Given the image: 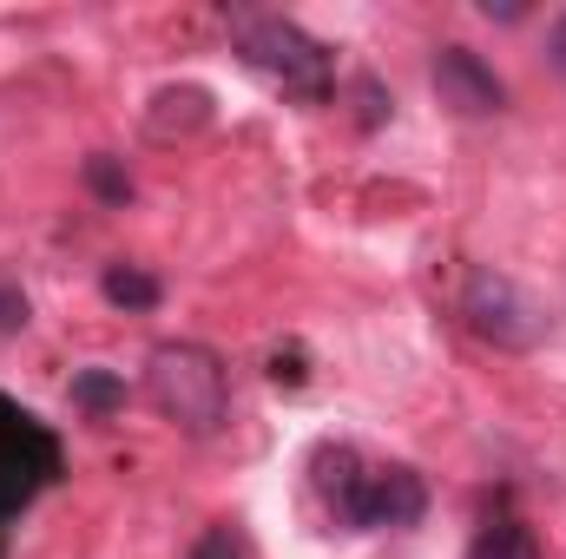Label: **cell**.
<instances>
[{
    "instance_id": "3957f363",
    "label": "cell",
    "mask_w": 566,
    "mask_h": 559,
    "mask_svg": "<svg viewBox=\"0 0 566 559\" xmlns=\"http://www.w3.org/2000/svg\"><path fill=\"white\" fill-rule=\"evenodd\" d=\"M231 40H238L244 66L277 80L283 93H296V99L329 93V46L310 40L296 20H283V13H231Z\"/></svg>"
},
{
    "instance_id": "6da1fadb",
    "label": "cell",
    "mask_w": 566,
    "mask_h": 559,
    "mask_svg": "<svg viewBox=\"0 0 566 559\" xmlns=\"http://www.w3.org/2000/svg\"><path fill=\"white\" fill-rule=\"evenodd\" d=\"M316 487L343 527H416L428 514V487L416 467H363L356 447H323L316 454Z\"/></svg>"
},
{
    "instance_id": "8fae6325",
    "label": "cell",
    "mask_w": 566,
    "mask_h": 559,
    "mask_svg": "<svg viewBox=\"0 0 566 559\" xmlns=\"http://www.w3.org/2000/svg\"><path fill=\"white\" fill-rule=\"evenodd\" d=\"M33 323V303H27V289L13 271H0V336H20Z\"/></svg>"
},
{
    "instance_id": "ba28073f",
    "label": "cell",
    "mask_w": 566,
    "mask_h": 559,
    "mask_svg": "<svg viewBox=\"0 0 566 559\" xmlns=\"http://www.w3.org/2000/svg\"><path fill=\"white\" fill-rule=\"evenodd\" d=\"M73 409L93 415V421L119 415V409H126V382H119L113 369H80V376H73Z\"/></svg>"
},
{
    "instance_id": "5bb4252c",
    "label": "cell",
    "mask_w": 566,
    "mask_h": 559,
    "mask_svg": "<svg viewBox=\"0 0 566 559\" xmlns=\"http://www.w3.org/2000/svg\"><path fill=\"white\" fill-rule=\"evenodd\" d=\"M481 20H501V27H514V20H527V7H514V0H481Z\"/></svg>"
},
{
    "instance_id": "7a4b0ae2",
    "label": "cell",
    "mask_w": 566,
    "mask_h": 559,
    "mask_svg": "<svg viewBox=\"0 0 566 559\" xmlns=\"http://www.w3.org/2000/svg\"><path fill=\"white\" fill-rule=\"evenodd\" d=\"M145 395L151 409L171 421L178 434L205 441L231 421V382H224V362L205 349V342H158L151 362H145Z\"/></svg>"
},
{
    "instance_id": "9c48e42d",
    "label": "cell",
    "mask_w": 566,
    "mask_h": 559,
    "mask_svg": "<svg viewBox=\"0 0 566 559\" xmlns=\"http://www.w3.org/2000/svg\"><path fill=\"white\" fill-rule=\"evenodd\" d=\"M99 289H106V303H119V309H151V303H158V277L139 271V264H106Z\"/></svg>"
},
{
    "instance_id": "30bf717a",
    "label": "cell",
    "mask_w": 566,
    "mask_h": 559,
    "mask_svg": "<svg viewBox=\"0 0 566 559\" xmlns=\"http://www.w3.org/2000/svg\"><path fill=\"white\" fill-rule=\"evenodd\" d=\"M86 191H93L99 204H133V171H126L113 151H93V158H86Z\"/></svg>"
},
{
    "instance_id": "7c38bea8",
    "label": "cell",
    "mask_w": 566,
    "mask_h": 559,
    "mask_svg": "<svg viewBox=\"0 0 566 559\" xmlns=\"http://www.w3.org/2000/svg\"><path fill=\"white\" fill-rule=\"evenodd\" d=\"M191 559H244V534H238L231 520H218V527H205V534L191 540Z\"/></svg>"
},
{
    "instance_id": "52a82bcc",
    "label": "cell",
    "mask_w": 566,
    "mask_h": 559,
    "mask_svg": "<svg viewBox=\"0 0 566 559\" xmlns=\"http://www.w3.org/2000/svg\"><path fill=\"white\" fill-rule=\"evenodd\" d=\"M468 559H547V547H541V534H534V527H521V520H501V527L474 534Z\"/></svg>"
},
{
    "instance_id": "5b68a950",
    "label": "cell",
    "mask_w": 566,
    "mask_h": 559,
    "mask_svg": "<svg viewBox=\"0 0 566 559\" xmlns=\"http://www.w3.org/2000/svg\"><path fill=\"white\" fill-rule=\"evenodd\" d=\"M428 80H434V99H441L448 113H461V119H494V113H507V80H501L474 46H461V40L434 53Z\"/></svg>"
},
{
    "instance_id": "8992f818",
    "label": "cell",
    "mask_w": 566,
    "mask_h": 559,
    "mask_svg": "<svg viewBox=\"0 0 566 559\" xmlns=\"http://www.w3.org/2000/svg\"><path fill=\"white\" fill-rule=\"evenodd\" d=\"M145 126H151V139L198 133V126H211V93H205V86H165V93H151Z\"/></svg>"
},
{
    "instance_id": "4fadbf2b",
    "label": "cell",
    "mask_w": 566,
    "mask_h": 559,
    "mask_svg": "<svg viewBox=\"0 0 566 559\" xmlns=\"http://www.w3.org/2000/svg\"><path fill=\"white\" fill-rule=\"evenodd\" d=\"M547 60H554V73L566 80V13L554 20V27H547Z\"/></svg>"
},
{
    "instance_id": "277c9868",
    "label": "cell",
    "mask_w": 566,
    "mask_h": 559,
    "mask_svg": "<svg viewBox=\"0 0 566 559\" xmlns=\"http://www.w3.org/2000/svg\"><path fill=\"white\" fill-rule=\"evenodd\" d=\"M461 316H468V329H474L481 342H494V349H534V342L547 336V303H534L521 283L501 277V271L468 277Z\"/></svg>"
}]
</instances>
